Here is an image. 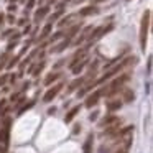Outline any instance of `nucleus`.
I'll return each mask as SVG.
<instances>
[{
    "mask_svg": "<svg viewBox=\"0 0 153 153\" xmlns=\"http://www.w3.org/2000/svg\"><path fill=\"white\" fill-rule=\"evenodd\" d=\"M120 107H122V102H120V100H110V102H107V110H109V112H115Z\"/></svg>",
    "mask_w": 153,
    "mask_h": 153,
    "instance_id": "obj_19",
    "label": "nucleus"
},
{
    "mask_svg": "<svg viewBox=\"0 0 153 153\" xmlns=\"http://www.w3.org/2000/svg\"><path fill=\"white\" fill-rule=\"evenodd\" d=\"M20 58H22L20 54H17V56H13V58H12V59L7 63V64H5V68H7V69H12L13 66H17V64H18V61H20Z\"/></svg>",
    "mask_w": 153,
    "mask_h": 153,
    "instance_id": "obj_24",
    "label": "nucleus"
},
{
    "mask_svg": "<svg viewBox=\"0 0 153 153\" xmlns=\"http://www.w3.org/2000/svg\"><path fill=\"white\" fill-rule=\"evenodd\" d=\"M92 143H94V135H92V133H89L87 138H86V142H84L82 152L84 153H92Z\"/></svg>",
    "mask_w": 153,
    "mask_h": 153,
    "instance_id": "obj_14",
    "label": "nucleus"
},
{
    "mask_svg": "<svg viewBox=\"0 0 153 153\" xmlns=\"http://www.w3.org/2000/svg\"><path fill=\"white\" fill-rule=\"evenodd\" d=\"M117 153H127V148H125V150H119Z\"/></svg>",
    "mask_w": 153,
    "mask_h": 153,
    "instance_id": "obj_50",
    "label": "nucleus"
},
{
    "mask_svg": "<svg viewBox=\"0 0 153 153\" xmlns=\"http://www.w3.org/2000/svg\"><path fill=\"white\" fill-rule=\"evenodd\" d=\"M15 2H18V0H13V4H15Z\"/></svg>",
    "mask_w": 153,
    "mask_h": 153,
    "instance_id": "obj_52",
    "label": "nucleus"
},
{
    "mask_svg": "<svg viewBox=\"0 0 153 153\" xmlns=\"http://www.w3.org/2000/svg\"><path fill=\"white\" fill-rule=\"evenodd\" d=\"M61 89H63V82H59V84H56V86H53V87H50V89L46 91V94L43 96V102H51V100L54 99V97L58 96V94L61 92Z\"/></svg>",
    "mask_w": 153,
    "mask_h": 153,
    "instance_id": "obj_7",
    "label": "nucleus"
},
{
    "mask_svg": "<svg viewBox=\"0 0 153 153\" xmlns=\"http://www.w3.org/2000/svg\"><path fill=\"white\" fill-rule=\"evenodd\" d=\"M64 4H69V2H73V0H63Z\"/></svg>",
    "mask_w": 153,
    "mask_h": 153,
    "instance_id": "obj_51",
    "label": "nucleus"
},
{
    "mask_svg": "<svg viewBox=\"0 0 153 153\" xmlns=\"http://www.w3.org/2000/svg\"><path fill=\"white\" fill-rule=\"evenodd\" d=\"M45 61H41V63H38V64H35V68H33V71H31V74L33 76H40V73L43 71V68H45Z\"/></svg>",
    "mask_w": 153,
    "mask_h": 153,
    "instance_id": "obj_23",
    "label": "nucleus"
},
{
    "mask_svg": "<svg viewBox=\"0 0 153 153\" xmlns=\"http://www.w3.org/2000/svg\"><path fill=\"white\" fill-rule=\"evenodd\" d=\"M79 132H81V125H76L74 130H73V133H79Z\"/></svg>",
    "mask_w": 153,
    "mask_h": 153,
    "instance_id": "obj_44",
    "label": "nucleus"
},
{
    "mask_svg": "<svg viewBox=\"0 0 153 153\" xmlns=\"http://www.w3.org/2000/svg\"><path fill=\"white\" fill-rule=\"evenodd\" d=\"M127 2H130V0H127Z\"/></svg>",
    "mask_w": 153,
    "mask_h": 153,
    "instance_id": "obj_53",
    "label": "nucleus"
},
{
    "mask_svg": "<svg viewBox=\"0 0 153 153\" xmlns=\"http://www.w3.org/2000/svg\"><path fill=\"white\" fill-rule=\"evenodd\" d=\"M17 45H18V40H10V43L7 46V51H12L13 48H17Z\"/></svg>",
    "mask_w": 153,
    "mask_h": 153,
    "instance_id": "obj_29",
    "label": "nucleus"
},
{
    "mask_svg": "<svg viewBox=\"0 0 153 153\" xmlns=\"http://www.w3.org/2000/svg\"><path fill=\"white\" fill-rule=\"evenodd\" d=\"M115 122H119V117L117 115H107L99 122V127H109V125H112V123H115Z\"/></svg>",
    "mask_w": 153,
    "mask_h": 153,
    "instance_id": "obj_11",
    "label": "nucleus"
},
{
    "mask_svg": "<svg viewBox=\"0 0 153 153\" xmlns=\"http://www.w3.org/2000/svg\"><path fill=\"white\" fill-rule=\"evenodd\" d=\"M8 79H10L12 84H15V81H17V76H15V74H13V76H8Z\"/></svg>",
    "mask_w": 153,
    "mask_h": 153,
    "instance_id": "obj_43",
    "label": "nucleus"
},
{
    "mask_svg": "<svg viewBox=\"0 0 153 153\" xmlns=\"http://www.w3.org/2000/svg\"><path fill=\"white\" fill-rule=\"evenodd\" d=\"M132 132H133V125H128V127H125V128L120 130L119 135H120V137H127V135H130Z\"/></svg>",
    "mask_w": 153,
    "mask_h": 153,
    "instance_id": "obj_25",
    "label": "nucleus"
},
{
    "mask_svg": "<svg viewBox=\"0 0 153 153\" xmlns=\"http://www.w3.org/2000/svg\"><path fill=\"white\" fill-rule=\"evenodd\" d=\"M74 17H76L74 13H71V15H66L64 18H61V20L58 22V27H59V28H64V27H68V25L71 23V20H73Z\"/></svg>",
    "mask_w": 153,
    "mask_h": 153,
    "instance_id": "obj_20",
    "label": "nucleus"
},
{
    "mask_svg": "<svg viewBox=\"0 0 153 153\" xmlns=\"http://www.w3.org/2000/svg\"><path fill=\"white\" fill-rule=\"evenodd\" d=\"M4 20H5V18H4V15H2V13H0V25H2V23H4Z\"/></svg>",
    "mask_w": 153,
    "mask_h": 153,
    "instance_id": "obj_49",
    "label": "nucleus"
},
{
    "mask_svg": "<svg viewBox=\"0 0 153 153\" xmlns=\"http://www.w3.org/2000/svg\"><path fill=\"white\" fill-rule=\"evenodd\" d=\"M7 22H8V23H15V22H17V20H15V17H13V15H8V17H7Z\"/></svg>",
    "mask_w": 153,
    "mask_h": 153,
    "instance_id": "obj_38",
    "label": "nucleus"
},
{
    "mask_svg": "<svg viewBox=\"0 0 153 153\" xmlns=\"http://www.w3.org/2000/svg\"><path fill=\"white\" fill-rule=\"evenodd\" d=\"M91 77H94V74H92V76H82V77H77V79H74L73 82L69 84V87H68V94H71V92H74L76 89H79V87H82L84 84H86L87 81L91 79Z\"/></svg>",
    "mask_w": 153,
    "mask_h": 153,
    "instance_id": "obj_8",
    "label": "nucleus"
},
{
    "mask_svg": "<svg viewBox=\"0 0 153 153\" xmlns=\"http://www.w3.org/2000/svg\"><path fill=\"white\" fill-rule=\"evenodd\" d=\"M137 63V58L135 56H128V58H125V59H122L119 64H115L114 68H109V71H107V74H104L102 77H100L99 81H97V84L99 82H105L107 79H110L112 76H115V74H119L120 71L123 69V68H127V66H133V64Z\"/></svg>",
    "mask_w": 153,
    "mask_h": 153,
    "instance_id": "obj_1",
    "label": "nucleus"
},
{
    "mask_svg": "<svg viewBox=\"0 0 153 153\" xmlns=\"http://www.w3.org/2000/svg\"><path fill=\"white\" fill-rule=\"evenodd\" d=\"M99 13V8L96 7V5H87V7H82L79 10V17H91V15H96Z\"/></svg>",
    "mask_w": 153,
    "mask_h": 153,
    "instance_id": "obj_10",
    "label": "nucleus"
},
{
    "mask_svg": "<svg viewBox=\"0 0 153 153\" xmlns=\"http://www.w3.org/2000/svg\"><path fill=\"white\" fill-rule=\"evenodd\" d=\"M105 91H107V87H102V89H99V91H94V92L86 99V107H87V109H92V107L99 102L100 96H104V94H105Z\"/></svg>",
    "mask_w": 153,
    "mask_h": 153,
    "instance_id": "obj_6",
    "label": "nucleus"
},
{
    "mask_svg": "<svg viewBox=\"0 0 153 153\" xmlns=\"http://www.w3.org/2000/svg\"><path fill=\"white\" fill-rule=\"evenodd\" d=\"M5 107H7V99H2V100H0V112H2Z\"/></svg>",
    "mask_w": 153,
    "mask_h": 153,
    "instance_id": "obj_35",
    "label": "nucleus"
},
{
    "mask_svg": "<svg viewBox=\"0 0 153 153\" xmlns=\"http://www.w3.org/2000/svg\"><path fill=\"white\" fill-rule=\"evenodd\" d=\"M7 81H8V74H2V76H0V86H4Z\"/></svg>",
    "mask_w": 153,
    "mask_h": 153,
    "instance_id": "obj_32",
    "label": "nucleus"
},
{
    "mask_svg": "<svg viewBox=\"0 0 153 153\" xmlns=\"http://www.w3.org/2000/svg\"><path fill=\"white\" fill-rule=\"evenodd\" d=\"M64 5H66L64 2H59V4L56 5V10H63V8H64Z\"/></svg>",
    "mask_w": 153,
    "mask_h": 153,
    "instance_id": "obj_40",
    "label": "nucleus"
},
{
    "mask_svg": "<svg viewBox=\"0 0 153 153\" xmlns=\"http://www.w3.org/2000/svg\"><path fill=\"white\" fill-rule=\"evenodd\" d=\"M33 7H35V0H27V10H30Z\"/></svg>",
    "mask_w": 153,
    "mask_h": 153,
    "instance_id": "obj_34",
    "label": "nucleus"
},
{
    "mask_svg": "<svg viewBox=\"0 0 153 153\" xmlns=\"http://www.w3.org/2000/svg\"><path fill=\"white\" fill-rule=\"evenodd\" d=\"M27 22H28V18H27V17H23V18H20V20H18L17 23L20 25V27H23V25H27Z\"/></svg>",
    "mask_w": 153,
    "mask_h": 153,
    "instance_id": "obj_36",
    "label": "nucleus"
},
{
    "mask_svg": "<svg viewBox=\"0 0 153 153\" xmlns=\"http://www.w3.org/2000/svg\"><path fill=\"white\" fill-rule=\"evenodd\" d=\"M13 31H15L13 28H8L7 31H4V33H2V38H8V36H10L12 33H13Z\"/></svg>",
    "mask_w": 153,
    "mask_h": 153,
    "instance_id": "obj_31",
    "label": "nucleus"
},
{
    "mask_svg": "<svg viewBox=\"0 0 153 153\" xmlns=\"http://www.w3.org/2000/svg\"><path fill=\"white\" fill-rule=\"evenodd\" d=\"M10 123L12 120L7 119L5 123L0 127V143H2V152H5L8 146V138H10Z\"/></svg>",
    "mask_w": 153,
    "mask_h": 153,
    "instance_id": "obj_5",
    "label": "nucleus"
},
{
    "mask_svg": "<svg viewBox=\"0 0 153 153\" xmlns=\"http://www.w3.org/2000/svg\"><path fill=\"white\" fill-rule=\"evenodd\" d=\"M8 54H10V51H5V53L0 56V69H2V68H5V64H7V59H8Z\"/></svg>",
    "mask_w": 153,
    "mask_h": 153,
    "instance_id": "obj_27",
    "label": "nucleus"
},
{
    "mask_svg": "<svg viewBox=\"0 0 153 153\" xmlns=\"http://www.w3.org/2000/svg\"><path fill=\"white\" fill-rule=\"evenodd\" d=\"M33 105H35V100H30V102H28V104H25V105L22 107L20 110H18V115H22V114H25V112H27L28 109H31V107H33Z\"/></svg>",
    "mask_w": 153,
    "mask_h": 153,
    "instance_id": "obj_26",
    "label": "nucleus"
},
{
    "mask_svg": "<svg viewBox=\"0 0 153 153\" xmlns=\"http://www.w3.org/2000/svg\"><path fill=\"white\" fill-rule=\"evenodd\" d=\"M91 30H92V27H86V28H84V30H82V33H81V36H79V38H77V40H76V41H74V43H76V45H77V46H79V45H81V43H82V41H84V40H87V35H89V33H91Z\"/></svg>",
    "mask_w": 153,
    "mask_h": 153,
    "instance_id": "obj_17",
    "label": "nucleus"
},
{
    "mask_svg": "<svg viewBox=\"0 0 153 153\" xmlns=\"http://www.w3.org/2000/svg\"><path fill=\"white\" fill-rule=\"evenodd\" d=\"M28 87H30V82L27 81V82H23V86H22V92H23V91H27Z\"/></svg>",
    "mask_w": 153,
    "mask_h": 153,
    "instance_id": "obj_41",
    "label": "nucleus"
},
{
    "mask_svg": "<svg viewBox=\"0 0 153 153\" xmlns=\"http://www.w3.org/2000/svg\"><path fill=\"white\" fill-rule=\"evenodd\" d=\"M79 110H81V105H74L73 109H71L69 112L66 114V117H64V122H66V123H69L71 120H73L74 117L77 115V112H79Z\"/></svg>",
    "mask_w": 153,
    "mask_h": 153,
    "instance_id": "obj_15",
    "label": "nucleus"
},
{
    "mask_svg": "<svg viewBox=\"0 0 153 153\" xmlns=\"http://www.w3.org/2000/svg\"><path fill=\"white\" fill-rule=\"evenodd\" d=\"M146 71H148V74L152 73V58L148 59V69H146Z\"/></svg>",
    "mask_w": 153,
    "mask_h": 153,
    "instance_id": "obj_45",
    "label": "nucleus"
},
{
    "mask_svg": "<svg viewBox=\"0 0 153 153\" xmlns=\"http://www.w3.org/2000/svg\"><path fill=\"white\" fill-rule=\"evenodd\" d=\"M150 18H152V12L145 10L142 17V25H140V48L145 51L146 46V36H148V28H150Z\"/></svg>",
    "mask_w": 153,
    "mask_h": 153,
    "instance_id": "obj_2",
    "label": "nucleus"
},
{
    "mask_svg": "<svg viewBox=\"0 0 153 153\" xmlns=\"http://www.w3.org/2000/svg\"><path fill=\"white\" fill-rule=\"evenodd\" d=\"M30 31H31V27H30V25H27V27H25V30H23V33H22V35H28Z\"/></svg>",
    "mask_w": 153,
    "mask_h": 153,
    "instance_id": "obj_39",
    "label": "nucleus"
},
{
    "mask_svg": "<svg viewBox=\"0 0 153 153\" xmlns=\"http://www.w3.org/2000/svg\"><path fill=\"white\" fill-rule=\"evenodd\" d=\"M54 112H56V109H54V107H53V109H50V110H48V114H50V115H53Z\"/></svg>",
    "mask_w": 153,
    "mask_h": 153,
    "instance_id": "obj_47",
    "label": "nucleus"
},
{
    "mask_svg": "<svg viewBox=\"0 0 153 153\" xmlns=\"http://www.w3.org/2000/svg\"><path fill=\"white\" fill-rule=\"evenodd\" d=\"M102 2H105V0H91V4H92V5H97V4H102Z\"/></svg>",
    "mask_w": 153,
    "mask_h": 153,
    "instance_id": "obj_42",
    "label": "nucleus"
},
{
    "mask_svg": "<svg viewBox=\"0 0 153 153\" xmlns=\"http://www.w3.org/2000/svg\"><path fill=\"white\" fill-rule=\"evenodd\" d=\"M61 36H63V31H58V33H54L53 36H51V40H50V41H51V43H54V41H56V40H59Z\"/></svg>",
    "mask_w": 153,
    "mask_h": 153,
    "instance_id": "obj_30",
    "label": "nucleus"
},
{
    "mask_svg": "<svg viewBox=\"0 0 153 153\" xmlns=\"http://www.w3.org/2000/svg\"><path fill=\"white\" fill-rule=\"evenodd\" d=\"M128 79H130V74H120L117 79L112 81V84H110V86H107L105 96H114L115 92H119V91L122 89V86H123V84H125Z\"/></svg>",
    "mask_w": 153,
    "mask_h": 153,
    "instance_id": "obj_3",
    "label": "nucleus"
},
{
    "mask_svg": "<svg viewBox=\"0 0 153 153\" xmlns=\"http://www.w3.org/2000/svg\"><path fill=\"white\" fill-rule=\"evenodd\" d=\"M8 12H10V13H12V12H17V5H15L13 2H12V4L8 5Z\"/></svg>",
    "mask_w": 153,
    "mask_h": 153,
    "instance_id": "obj_37",
    "label": "nucleus"
},
{
    "mask_svg": "<svg viewBox=\"0 0 153 153\" xmlns=\"http://www.w3.org/2000/svg\"><path fill=\"white\" fill-rule=\"evenodd\" d=\"M48 13H50V5H43V7H40L36 12H35V17H33L35 23H40Z\"/></svg>",
    "mask_w": 153,
    "mask_h": 153,
    "instance_id": "obj_9",
    "label": "nucleus"
},
{
    "mask_svg": "<svg viewBox=\"0 0 153 153\" xmlns=\"http://www.w3.org/2000/svg\"><path fill=\"white\" fill-rule=\"evenodd\" d=\"M69 43H71L69 38H64V40L61 41L59 45H56L54 48H51V53H61V51H64L68 46H69Z\"/></svg>",
    "mask_w": 153,
    "mask_h": 153,
    "instance_id": "obj_12",
    "label": "nucleus"
},
{
    "mask_svg": "<svg viewBox=\"0 0 153 153\" xmlns=\"http://www.w3.org/2000/svg\"><path fill=\"white\" fill-rule=\"evenodd\" d=\"M112 25H109V27H97V28H92L91 30V35H87V40H89V45H92L94 41H97V40H100V38L104 36L105 33H109L110 30H112Z\"/></svg>",
    "mask_w": 153,
    "mask_h": 153,
    "instance_id": "obj_4",
    "label": "nucleus"
},
{
    "mask_svg": "<svg viewBox=\"0 0 153 153\" xmlns=\"http://www.w3.org/2000/svg\"><path fill=\"white\" fill-rule=\"evenodd\" d=\"M17 97H18V94H13V96H12V97H10V100H12V102H13V100H15V99H17Z\"/></svg>",
    "mask_w": 153,
    "mask_h": 153,
    "instance_id": "obj_48",
    "label": "nucleus"
},
{
    "mask_svg": "<svg viewBox=\"0 0 153 153\" xmlns=\"http://www.w3.org/2000/svg\"><path fill=\"white\" fill-rule=\"evenodd\" d=\"M122 100H125V102H133V100H135V94H133V91L132 89L123 91V99Z\"/></svg>",
    "mask_w": 153,
    "mask_h": 153,
    "instance_id": "obj_22",
    "label": "nucleus"
},
{
    "mask_svg": "<svg viewBox=\"0 0 153 153\" xmlns=\"http://www.w3.org/2000/svg\"><path fill=\"white\" fill-rule=\"evenodd\" d=\"M81 30V23H76V25H73V27L69 28V31H68V35H66V38H69V40H73L74 36H76V33Z\"/></svg>",
    "mask_w": 153,
    "mask_h": 153,
    "instance_id": "obj_21",
    "label": "nucleus"
},
{
    "mask_svg": "<svg viewBox=\"0 0 153 153\" xmlns=\"http://www.w3.org/2000/svg\"><path fill=\"white\" fill-rule=\"evenodd\" d=\"M97 117H99V112H97V110H94V112L89 115V120H91V122H94V120H97Z\"/></svg>",
    "mask_w": 153,
    "mask_h": 153,
    "instance_id": "obj_33",
    "label": "nucleus"
},
{
    "mask_svg": "<svg viewBox=\"0 0 153 153\" xmlns=\"http://www.w3.org/2000/svg\"><path fill=\"white\" fill-rule=\"evenodd\" d=\"M87 61H89V59H87V58H82V59H81V61H79V63H77V64H74V66L71 68V69H73V74H81V73H82V69H84V68H86Z\"/></svg>",
    "mask_w": 153,
    "mask_h": 153,
    "instance_id": "obj_13",
    "label": "nucleus"
},
{
    "mask_svg": "<svg viewBox=\"0 0 153 153\" xmlns=\"http://www.w3.org/2000/svg\"><path fill=\"white\" fill-rule=\"evenodd\" d=\"M61 77V73H50L46 77H45V86H50L51 82H54L56 79Z\"/></svg>",
    "mask_w": 153,
    "mask_h": 153,
    "instance_id": "obj_16",
    "label": "nucleus"
},
{
    "mask_svg": "<svg viewBox=\"0 0 153 153\" xmlns=\"http://www.w3.org/2000/svg\"><path fill=\"white\" fill-rule=\"evenodd\" d=\"M54 4H58V0H48V5H54Z\"/></svg>",
    "mask_w": 153,
    "mask_h": 153,
    "instance_id": "obj_46",
    "label": "nucleus"
},
{
    "mask_svg": "<svg viewBox=\"0 0 153 153\" xmlns=\"http://www.w3.org/2000/svg\"><path fill=\"white\" fill-rule=\"evenodd\" d=\"M61 15H63V10H56V12H54V13L50 17V23H53V22H56L58 18L61 17Z\"/></svg>",
    "mask_w": 153,
    "mask_h": 153,
    "instance_id": "obj_28",
    "label": "nucleus"
},
{
    "mask_svg": "<svg viewBox=\"0 0 153 153\" xmlns=\"http://www.w3.org/2000/svg\"><path fill=\"white\" fill-rule=\"evenodd\" d=\"M51 28H53V23H50V22H48V23L43 27V30H41V33H40V38H38V40H40V41H41V40H45V38H46L48 35L51 33Z\"/></svg>",
    "mask_w": 153,
    "mask_h": 153,
    "instance_id": "obj_18",
    "label": "nucleus"
}]
</instances>
